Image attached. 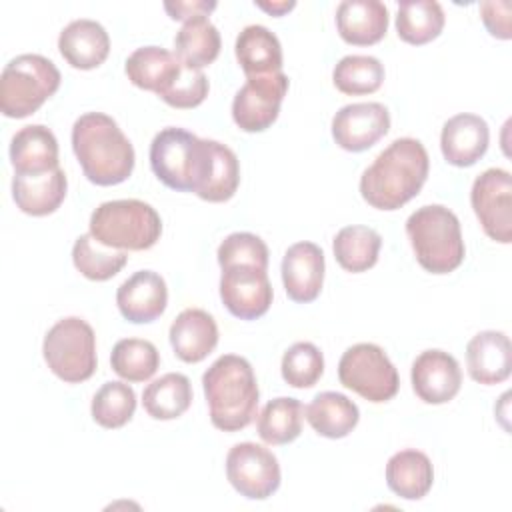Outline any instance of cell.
I'll use <instances>...</instances> for the list:
<instances>
[{
  "instance_id": "6da1fadb",
  "label": "cell",
  "mask_w": 512,
  "mask_h": 512,
  "mask_svg": "<svg viewBox=\"0 0 512 512\" xmlns=\"http://www.w3.org/2000/svg\"><path fill=\"white\" fill-rule=\"evenodd\" d=\"M430 160L416 138H398L362 172L360 194L378 210H398L424 186Z\"/></svg>"
},
{
  "instance_id": "7a4b0ae2",
  "label": "cell",
  "mask_w": 512,
  "mask_h": 512,
  "mask_svg": "<svg viewBox=\"0 0 512 512\" xmlns=\"http://www.w3.org/2000/svg\"><path fill=\"white\" fill-rule=\"evenodd\" d=\"M72 150L84 176L96 186H114L134 170V146L116 120L102 112H86L72 126Z\"/></svg>"
},
{
  "instance_id": "3957f363",
  "label": "cell",
  "mask_w": 512,
  "mask_h": 512,
  "mask_svg": "<svg viewBox=\"0 0 512 512\" xmlns=\"http://www.w3.org/2000/svg\"><path fill=\"white\" fill-rule=\"evenodd\" d=\"M202 388L210 420L218 430L238 432L254 420L260 392L246 358L236 354L216 358L202 376Z\"/></svg>"
},
{
  "instance_id": "277c9868",
  "label": "cell",
  "mask_w": 512,
  "mask_h": 512,
  "mask_svg": "<svg viewBox=\"0 0 512 512\" xmlns=\"http://www.w3.org/2000/svg\"><path fill=\"white\" fill-rule=\"evenodd\" d=\"M406 234L418 264L432 274H448L464 260V240L456 214L442 204H426L406 220Z\"/></svg>"
},
{
  "instance_id": "5b68a950",
  "label": "cell",
  "mask_w": 512,
  "mask_h": 512,
  "mask_svg": "<svg viewBox=\"0 0 512 512\" xmlns=\"http://www.w3.org/2000/svg\"><path fill=\"white\" fill-rule=\"evenodd\" d=\"M90 234L114 250H148L162 234L160 214L136 198L102 202L90 216Z\"/></svg>"
},
{
  "instance_id": "8992f818",
  "label": "cell",
  "mask_w": 512,
  "mask_h": 512,
  "mask_svg": "<svg viewBox=\"0 0 512 512\" xmlns=\"http://www.w3.org/2000/svg\"><path fill=\"white\" fill-rule=\"evenodd\" d=\"M208 164V138L184 128H164L150 144V168L156 178L178 192H196Z\"/></svg>"
},
{
  "instance_id": "52a82bcc",
  "label": "cell",
  "mask_w": 512,
  "mask_h": 512,
  "mask_svg": "<svg viewBox=\"0 0 512 512\" xmlns=\"http://www.w3.org/2000/svg\"><path fill=\"white\" fill-rule=\"evenodd\" d=\"M60 70L40 54L12 58L0 76V110L8 118L34 114L60 88Z\"/></svg>"
},
{
  "instance_id": "ba28073f",
  "label": "cell",
  "mask_w": 512,
  "mask_h": 512,
  "mask_svg": "<svg viewBox=\"0 0 512 512\" xmlns=\"http://www.w3.org/2000/svg\"><path fill=\"white\" fill-rule=\"evenodd\" d=\"M42 354L48 368L64 382L78 384L96 370V336L92 326L68 316L58 320L44 336Z\"/></svg>"
},
{
  "instance_id": "9c48e42d",
  "label": "cell",
  "mask_w": 512,
  "mask_h": 512,
  "mask_svg": "<svg viewBox=\"0 0 512 512\" xmlns=\"http://www.w3.org/2000/svg\"><path fill=\"white\" fill-rule=\"evenodd\" d=\"M338 378L344 388L374 404L392 400L400 388L398 370L386 352L370 342L354 344L342 354Z\"/></svg>"
},
{
  "instance_id": "30bf717a",
  "label": "cell",
  "mask_w": 512,
  "mask_h": 512,
  "mask_svg": "<svg viewBox=\"0 0 512 512\" xmlns=\"http://www.w3.org/2000/svg\"><path fill=\"white\" fill-rule=\"evenodd\" d=\"M470 202L488 238L512 242V178L504 168H488L476 176Z\"/></svg>"
},
{
  "instance_id": "8fae6325",
  "label": "cell",
  "mask_w": 512,
  "mask_h": 512,
  "mask_svg": "<svg viewBox=\"0 0 512 512\" xmlns=\"http://www.w3.org/2000/svg\"><path fill=\"white\" fill-rule=\"evenodd\" d=\"M226 478L244 498L266 500L280 486V464L268 448L240 442L228 450Z\"/></svg>"
},
{
  "instance_id": "7c38bea8",
  "label": "cell",
  "mask_w": 512,
  "mask_h": 512,
  "mask_svg": "<svg viewBox=\"0 0 512 512\" xmlns=\"http://www.w3.org/2000/svg\"><path fill=\"white\" fill-rule=\"evenodd\" d=\"M288 92L284 72L248 76L232 100V118L244 132H262L274 124Z\"/></svg>"
},
{
  "instance_id": "4fadbf2b",
  "label": "cell",
  "mask_w": 512,
  "mask_h": 512,
  "mask_svg": "<svg viewBox=\"0 0 512 512\" xmlns=\"http://www.w3.org/2000/svg\"><path fill=\"white\" fill-rule=\"evenodd\" d=\"M272 296V284L264 268L252 264L222 268L220 298L232 316L256 320L268 312Z\"/></svg>"
},
{
  "instance_id": "5bb4252c",
  "label": "cell",
  "mask_w": 512,
  "mask_h": 512,
  "mask_svg": "<svg viewBox=\"0 0 512 512\" xmlns=\"http://www.w3.org/2000/svg\"><path fill=\"white\" fill-rule=\"evenodd\" d=\"M388 130L390 112L380 102L346 104L332 118V138L348 152L372 148Z\"/></svg>"
},
{
  "instance_id": "9a60e30c",
  "label": "cell",
  "mask_w": 512,
  "mask_h": 512,
  "mask_svg": "<svg viewBox=\"0 0 512 512\" xmlns=\"http://www.w3.org/2000/svg\"><path fill=\"white\" fill-rule=\"evenodd\" d=\"M412 388L426 404L450 402L462 386V372L456 358L444 350H424L410 370Z\"/></svg>"
},
{
  "instance_id": "2e32d148",
  "label": "cell",
  "mask_w": 512,
  "mask_h": 512,
  "mask_svg": "<svg viewBox=\"0 0 512 512\" xmlns=\"http://www.w3.org/2000/svg\"><path fill=\"white\" fill-rule=\"evenodd\" d=\"M116 304L120 314L132 324L154 322L168 304L166 282L152 270H138L118 286Z\"/></svg>"
},
{
  "instance_id": "e0dca14e",
  "label": "cell",
  "mask_w": 512,
  "mask_h": 512,
  "mask_svg": "<svg viewBox=\"0 0 512 512\" xmlns=\"http://www.w3.org/2000/svg\"><path fill=\"white\" fill-rule=\"evenodd\" d=\"M282 282L290 300L306 304L318 298L324 282V252L314 242L292 244L282 258Z\"/></svg>"
},
{
  "instance_id": "ac0fdd59",
  "label": "cell",
  "mask_w": 512,
  "mask_h": 512,
  "mask_svg": "<svg viewBox=\"0 0 512 512\" xmlns=\"http://www.w3.org/2000/svg\"><path fill=\"white\" fill-rule=\"evenodd\" d=\"M488 142V124L476 114H456L442 126L440 148L444 160L452 166L464 168L476 164L486 154Z\"/></svg>"
},
{
  "instance_id": "d6986e66",
  "label": "cell",
  "mask_w": 512,
  "mask_h": 512,
  "mask_svg": "<svg viewBox=\"0 0 512 512\" xmlns=\"http://www.w3.org/2000/svg\"><path fill=\"white\" fill-rule=\"evenodd\" d=\"M466 364L472 380L480 384H500L512 370V344L504 332H478L466 346Z\"/></svg>"
},
{
  "instance_id": "ffe728a7",
  "label": "cell",
  "mask_w": 512,
  "mask_h": 512,
  "mask_svg": "<svg viewBox=\"0 0 512 512\" xmlns=\"http://www.w3.org/2000/svg\"><path fill=\"white\" fill-rule=\"evenodd\" d=\"M170 346L188 364L204 360L218 344L216 320L202 308L182 310L170 326Z\"/></svg>"
},
{
  "instance_id": "44dd1931",
  "label": "cell",
  "mask_w": 512,
  "mask_h": 512,
  "mask_svg": "<svg viewBox=\"0 0 512 512\" xmlns=\"http://www.w3.org/2000/svg\"><path fill=\"white\" fill-rule=\"evenodd\" d=\"M10 162L14 174L34 176L58 168V140L42 124L20 128L10 142Z\"/></svg>"
},
{
  "instance_id": "7402d4cb",
  "label": "cell",
  "mask_w": 512,
  "mask_h": 512,
  "mask_svg": "<svg viewBox=\"0 0 512 512\" xmlns=\"http://www.w3.org/2000/svg\"><path fill=\"white\" fill-rule=\"evenodd\" d=\"M58 50L72 68L92 70L108 58L110 38L100 22L80 18L60 32Z\"/></svg>"
},
{
  "instance_id": "603a6c76",
  "label": "cell",
  "mask_w": 512,
  "mask_h": 512,
  "mask_svg": "<svg viewBox=\"0 0 512 512\" xmlns=\"http://www.w3.org/2000/svg\"><path fill=\"white\" fill-rule=\"evenodd\" d=\"M336 28L348 44H376L388 30V8L378 0H344L336 8Z\"/></svg>"
},
{
  "instance_id": "cb8c5ba5",
  "label": "cell",
  "mask_w": 512,
  "mask_h": 512,
  "mask_svg": "<svg viewBox=\"0 0 512 512\" xmlns=\"http://www.w3.org/2000/svg\"><path fill=\"white\" fill-rule=\"evenodd\" d=\"M66 190L68 180L60 166L44 174H14L12 178V198L16 206L30 216H48L58 210L66 198Z\"/></svg>"
},
{
  "instance_id": "d4e9b609",
  "label": "cell",
  "mask_w": 512,
  "mask_h": 512,
  "mask_svg": "<svg viewBox=\"0 0 512 512\" xmlns=\"http://www.w3.org/2000/svg\"><path fill=\"white\" fill-rule=\"evenodd\" d=\"M236 60L248 76L282 72V46L266 26L250 24L240 30L234 44Z\"/></svg>"
},
{
  "instance_id": "484cf974",
  "label": "cell",
  "mask_w": 512,
  "mask_h": 512,
  "mask_svg": "<svg viewBox=\"0 0 512 512\" xmlns=\"http://www.w3.org/2000/svg\"><path fill=\"white\" fill-rule=\"evenodd\" d=\"M124 70L134 86L156 92L160 96L180 74L182 64L176 54L168 52L166 48L142 46L126 58Z\"/></svg>"
},
{
  "instance_id": "4316f807",
  "label": "cell",
  "mask_w": 512,
  "mask_h": 512,
  "mask_svg": "<svg viewBox=\"0 0 512 512\" xmlns=\"http://www.w3.org/2000/svg\"><path fill=\"white\" fill-rule=\"evenodd\" d=\"M434 482V468L430 458L420 450H400L390 456L386 464L388 488L406 500L424 498Z\"/></svg>"
},
{
  "instance_id": "83f0119b",
  "label": "cell",
  "mask_w": 512,
  "mask_h": 512,
  "mask_svg": "<svg viewBox=\"0 0 512 512\" xmlns=\"http://www.w3.org/2000/svg\"><path fill=\"white\" fill-rule=\"evenodd\" d=\"M304 414L316 434L332 440L348 436L360 420L358 406L348 396L330 390L316 394Z\"/></svg>"
},
{
  "instance_id": "f1b7e54d",
  "label": "cell",
  "mask_w": 512,
  "mask_h": 512,
  "mask_svg": "<svg viewBox=\"0 0 512 512\" xmlns=\"http://www.w3.org/2000/svg\"><path fill=\"white\" fill-rule=\"evenodd\" d=\"M220 32L208 16H196L176 32L174 54L184 68L202 70L220 54Z\"/></svg>"
},
{
  "instance_id": "f546056e",
  "label": "cell",
  "mask_w": 512,
  "mask_h": 512,
  "mask_svg": "<svg viewBox=\"0 0 512 512\" xmlns=\"http://www.w3.org/2000/svg\"><path fill=\"white\" fill-rule=\"evenodd\" d=\"M238 184L240 164L234 150L222 142L208 140L206 172L194 194L206 202H226L236 194Z\"/></svg>"
},
{
  "instance_id": "4dcf8cb0",
  "label": "cell",
  "mask_w": 512,
  "mask_h": 512,
  "mask_svg": "<svg viewBox=\"0 0 512 512\" xmlns=\"http://www.w3.org/2000/svg\"><path fill=\"white\" fill-rule=\"evenodd\" d=\"M192 404V384L180 372H168L152 380L142 394V406L154 420H174Z\"/></svg>"
},
{
  "instance_id": "1f68e13d",
  "label": "cell",
  "mask_w": 512,
  "mask_h": 512,
  "mask_svg": "<svg viewBox=\"0 0 512 512\" xmlns=\"http://www.w3.org/2000/svg\"><path fill=\"white\" fill-rule=\"evenodd\" d=\"M304 406L300 400L280 396L270 400L258 414V436L270 446H282L296 440L302 432Z\"/></svg>"
},
{
  "instance_id": "d6a6232c",
  "label": "cell",
  "mask_w": 512,
  "mask_h": 512,
  "mask_svg": "<svg viewBox=\"0 0 512 512\" xmlns=\"http://www.w3.org/2000/svg\"><path fill=\"white\" fill-rule=\"evenodd\" d=\"M444 28V10L436 0H406L398 4V38L420 46L434 40Z\"/></svg>"
},
{
  "instance_id": "836d02e7",
  "label": "cell",
  "mask_w": 512,
  "mask_h": 512,
  "mask_svg": "<svg viewBox=\"0 0 512 512\" xmlns=\"http://www.w3.org/2000/svg\"><path fill=\"white\" fill-rule=\"evenodd\" d=\"M380 234L370 226H346L332 242L334 258L346 272H366L378 260Z\"/></svg>"
},
{
  "instance_id": "e575fe53",
  "label": "cell",
  "mask_w": 512,
  "mask_h": 512,
  "mask_svg": "<svg viewBox=\"0 0 512 512\" xmlns=\"http://www.w3.org/2000/svg\"><path fill=\"white\" fill-rule=\"evenodd\" d=\"M72 262L88 280L104 282L124 268L128 254L124 250H114L100 244L92 234H82L72 246Z\"/></svg>"
},
{
  "instance_id": "d590c367",
  "label": "cell",
  "mask_w": 512,
  "mask_h": 512,
  "mask_svg": "<svg viewBox=\"0 0 512 512\" xmlns=\"http://www.w3.org/2000/svg\"><path fill=\"white\" fill-rule=\"evenodd\" d=\"M110 364L120 378L128 382H144L156 374L160 354L150 340L124 338L114 344Z\"/></svg>"
},
{
  "instance_id": "8d00e7d4",
  "label": "cell",
  "mask_w": 512,
  "mask_h": 512,
  "mask_svg": "<svg viewBox=\"0 0 512 512\" xmlns=\"http://www.w3.org/2000/svg\"><path fill=\"white\" fill-rule=\"evenodd\" d=\"M334 86L348 96H362L376 92L384 82V64L366 54L344 56L332 72Z\"/></svg>"
},
{
  "instance_id": "74e56055",
  "label": "cell",
  "mask_w": 512,
  "mask_h": 512,
  "mask_svg": "<svg viewBox=\"0 0 512 512\" xmlns=\"http://www.w3.org/2000/svg\"><path fill=\"white\" fill-rule=\"evenodd\" d=\"M92 418L102 428H122L136 410V394L126 382H106L92 398Z\"/></svg>"
},
{
  "instance_id": "f35d334b",
  "label": "cell",
  "mask_w": 512,
  "mask_h": 512,
  "mask_svg": "<svg viewBox=\"0 0 512 512\" xmlns=\"http://www.w3.org/2000/svg\"><path fill=\"white\" fill-rule=\"evenodd\" d=\"M280 370L292 388H310L324 372V356L312 342H296L284 352Z\"/></svg>"
},
{
  "instance_id": "ab89813d",
  "label": "cell",
  "mask_w": 512,
  "mask_h": 512,
  "mask_svg": "<svg viewBox=\"0 0 512 512\" xmlns=\"http://www.w3.org/2000/svg\"><path fill=\"white\" fill-rule=\"evenodd\" d=\"M218 264L228 268L234 264H252L258 268H268V246L264 240L250 232L228 234L218 246Z\"/></svg>"
},
{
  "instance_id": "60d3db41",
  "label": "cell",
  "mask_w": 512,
  "mask_h": 512,
  "mask_svg": "<svg viewBox=\"0 0 512 512\" xmlns=\"http://www.w3.org/2000/svg\"><path fill=\"white\" fill-rule=\"evenodd\" d=\"M208 96V78L202 70L184 68L160 98L172 108H196Z\"/></svg>"
},
{
  "instance_id": "b9f144b4",
  "label": "cell",
  "mask_w": 512,
  "mask_h": 512,
  "mask_svg": "<svg viewBox=\"0 0 512 512\" xmlns=\"http://www.w3.org/2000/svg\"><path fill=\"white\" fill-rule=\"evenodd\" d=\"M510 2H482L480 14L488 32L500 40H510Z\"/></svg>"
},
{
  "instance_id": "7bdbcfd3",
  "label": "cell",
  "mask_w": 512,
  "mask_h": 512,
  "mask_svg": "<svg viewBox=\"0 0 512 512\" xmlns=\"http://www.w3.org/2000/svg\"><path fill=\"white\" fill-rule=\"evenodd\" d=\"M216 8V2L206 0H176V2H164V10L170 14L172 20H192L196 16H208Z\"/></svg>"
},
{
  "instance_id": "ee69618b",
  "label": "cell",
  "mask_w": 512,
  "mask_h": 512,
  "mask_svg": "<svg viewBox=\"0 0 512 512\" xmlns=\"http://www.w3.org/2000/svg\"><path fill=\"white\" fill-rule=\"evenodd\" d=\"M260 10H266L268 14H272V16H282V14H286V12H290L294 6H296V2L294 0H290V2H254Z\"/></svg>"
}]
</instances>
